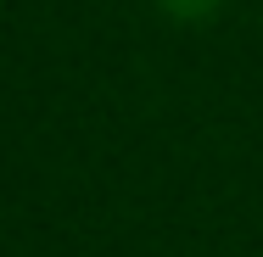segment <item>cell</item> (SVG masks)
<instances>
[{
    "label": "cell",
    "instance_id": "1",
    "mask_svg": "<svg viewBox=\"0 0 263 257\" xmlns=\"http://www.w3.org/2000/svg\"><path fill=\"white\" fill-rule=\"evenodd\" d=\"M157 6L174 17V23H208V17L224 6V0H157Z\"/></svg>",
    "mask_w": 263,
    "mask_h": 257
}]
</instances>
